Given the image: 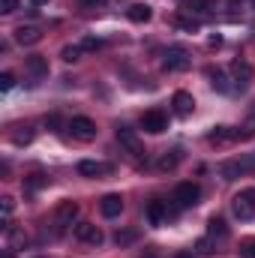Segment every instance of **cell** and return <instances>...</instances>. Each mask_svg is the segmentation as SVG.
<instances>
[{"label":"cell","mask_w":255,"mask_h":258,"mask_svg":"<svg viewBox=\"0 0 255 258\" xmlns=\"http://www.w3.org/2000/svg\"><path fill=\"white\" fill-rule=\"evenodd\" d=\"M240 258H255V240H243L240 243Z\"/></svg>","instance_id":"obj_30"},{"label":"cell","mask_w":255,"mask_h":258,"mask_svg":"<svg viewBox=\"0 0 255 258\" xmlns=\"http://www.w3.org/2000/svg\"><path fill=\"white\" fill-rule=\"evenodd\" d=\"M135 240H138V231H135V228H126V231H117V234H114V243H117V246H129V243H135Z\"/></svg>","instance_id":"obj_25"},{"label":"cell","mask_w":255,"mask_h":258,"mask_svg":"<svg viewBox=\"0 0 255 258\" xmlns=\"http://www.w3.org/2000/svg\"><path fill=\"white\" fill-rule=\"evenodd\" d=\"M15 9H18V0H0V12L3 15H12Z\"/></svg>","instance_id":"obj_33"},{"label":"cell","mask_w":255,"mask_h":258,"mask_svg":"<svg viewBox=\"0 0 255 258\" xmlns=\"http://www.w3.org/2000/svg\"><path fill=\"white\" fill-rule=\"evenodd\" d=\"M198 198H201V186L192 183V180H186V183H177V186H174L171 204H174L177 210H186V207H195V204H198Z\"/></svg>","instance_id":"obj_2"},{"label":"cell","mask_w":255,"mask_h":258,"mask_svg":"<svg viewBox=\"0 0 255 258\" xmlns=\"http://www.w3.org/2000/svg\"><path fill=\"white\" fill-rule=\"evenodd\" d=\"M126 15H129V21H135V24H147L150 15H153V9H150L147 3H132L126 9Z\"/></svg>","instance_id":"obj_19"},{"label":"cell","mask_w":255,"mask_h":258,"mask_svg":"<svg viewBox=\"0 0 255 258\" xmlns=\"http://www.w3.org/2000/svg\"><path fill=\"white\" fill-rule=\"evenodd\" d=\"M177 213V207L171 204L168 207V201H159V198H153V201H147V207H144V216H147V222L153 225V228H159L168 216H174Z\"/></svg>","instance_id":"obj_6"},{"label":"cell","mask_w":255,"mask_h":258,"mask_svg":"<svg viewBox=\"0 0 255 258\" xmlns=\"http://www.w3.org/2000/svg\"><path fill=\"white\" fill-rule=\"evenodd\" d=\"M42 39V30L36 27V24H21V27H15V42L18 45H36Z\"/></svg>","instance_id":"obj_13"},{"label":"cell","mask_w":255,"mask_h":258,"mask_svg":"<svg viewBox=\"0 0 255 258\" xmlns=\"http://www.w3.org/2000/svg\"><path fill=\"white\" fill-rule=\"evenodd\" d=\"M207 231H210V237H228V225H225L222 216H210L207 219Z\"/></svg>","instance_id":"obj_22"},{"label":"cell","mask_w":255,"mask_h":258,"mask_svg":"<svg viewBox=\"0 0 255 258\" xmlns=\"http://www.w3.org/2000/svg\"><path fill=\"white\" fill-rule=\"evenodd\" d=\"M207 141L219 147V144H228V141H237V132H234L231 126H216L213 132H210V135H207Z\"/></svg>","instance_id":"obj_20"},{"label":"cell","mask_w":255,"mask_h":258,"mask_svg":"<svg viewBox=\"0 0 255 258\" xmlns=\"http://www.w3.org/2000/svg\"><path fill=\"white\" fill-rule=\"evenodd\" d=\"M75 240L90 243V246H102V243H105V234H102V228L93 225V222H78V225H75Z\"/></svg>","instance_id":"obj_9"},{"label":"cell","mask_w":255,"mask_h":258,"mask_svg":"<svg viewBox=\"0 0 255 258\" xmlns=\"http://www.w3.org/2000/svg\"><path fill=\"white\" fill-rule=\"evenodd\" d=\"M81 48H84V51H99V48H102V39H93V36H87V39L81 42Z\"/></svg>","instance_id":"obj_31"},{"label":"cell","mask_w":255,"mask_h":258,"mask_svg":"<svg viewBox=\"0 0 255 258\" xmlns=\"http://www.w3.org/2000/svg\"><path fill=\"white\" fill-rule=\"evenodd\" d=\"M0 87H3V90H12V87H15V75H12V72H3V75H0Z\"/></svg>","instance_id":"obj_32"},{"label":"cell","mask_w":255,"mask_h":258,"mask_svg":"<svg viewBox=\"0 0 255 258\" xmlns=\"http://www.w3.org/2000/svg\"><path fill=\"white\" fill-rule=\"evenodd\" d=\"M45 126H60V117H57V114H51V117H45Z\"/></svg>","instance_id":"obj_37"},{"label":"cell","mask_w":255,"mask_h":258,"mask_svg":"<svg viewBox=\"0 0 255 258\" xmlns=\"http://www.w3.org/2000/svg\"><path fill=\"white\" fill-rule=\"evenodd\" d=\"M99 213L105 216V219H114V216H120L123 213V198L120 195H105L102 201H99Z\"/></svg>","instance_id":"obj_14"},{"label":"cell","mask_w":255,"mask_h":258,"mask_svg":"<svg viewBox=\"0 0 255 258\" xmlns=\"http://www.w3.org/2000/svg\"><path fill=\"white\" fill-rule=\"evenodd\" d=\"M252 3H255V0H252Z\"/></svg>","instance_id":"obj_41"},{"label":"cell","mask_w":255,"mask_h":258,"mask_svg":"<svg viewBox=\"0 0 255 258\" xmlns=\"http://www.w3.org/2000/svg\"><path fill=\"white\" fill-rule=\"evenodd\" d=\"M66 129H69L72 138H78V141H93V138H96V123H93L90 117H72Z\"/></svg>","instance_id":"obj_10"},{"label":"cell","mask_w":255,"mask_h":258,"mask_svg":"<svg viewBox=\"0 0 255 258\" xmlns=\"http://www.w3.org/2000/svg\"><path fill=\"white\" fill-rule=\"evenodd\" d=\"M48 183V177L45 174H30L27 180H24V186H27V192H36V189H42Z\"/></svg>","instance_id":"obj_27"},{"label":"cell","mask_w":255,"mask_h":258,"mask_svg":"<svg viewBox=\"0 0 255 258\" xmlns=\"http://www.w3.org/2000/svg\"><path fill=\"white\" fill-rule=\"evenodd\" d=\"M141 258H162V255H159V249H156V246H147V249L141 252Z\"/></svg>","instance_id":"obj_36"},{"label":"cell","mask_w":255,"mask_h":258,"mask_svg":"<svg viewBox=\"0 0 255 258\" xmlns=\"http://www.w3.org/2000/svg\"><path fill=\"white\" fill-rule=\"evenodd\" d=\"M111 171H114L111 162H99V159H81L78 162V174H84V177H108Z\"/></svg>","instance_id":"obj_11"},{"label":"cell","mask_w":255,"mask_h":258,"mask_svg":"<svg viewBox=\"0 0 255 258\" xmlns=\"http://www.w3.org/2000/svg\"><path fill=\"white\" fill-rule=\"evenodd\" d=\"M24 66H27V72H30L33 78H45V75H48V57H42V54H30V57L24 60Z\"/></svg>","instance_id":"obj_18"},{"label":"cell","mask_w":255,"mask_h":258,"mask_svg":"<svg viewBox=\"0 0 255 258\" xmlns=\"http://www.w3.org/2000/svg\"><path fill=\"white\" fill-rule=\"evenodd\" d=\"M33 3H36V6H45V3H48V0H33Z\"/></svg>","instance_id":"obj_40"},{"label":"cell","mask_w":255,"mask_h":258,"mask_svg":"<svg viewBox=\"0 0 255 258\" xmlns=\"http://www.w3.org/2000/svg\"><path fill=\"white\" fill-rule=\"evenodd\" d=\"M174 27H180V30H186V33H198V30H201V21H195V18H183V15H177V18H174Z\"/></svg>","instance_id":"obj_23"},{"label":"cell","mask_w":255,"mask_h":258,"mask_svg":"<svg viewBox=\"0 0 255 258\" xmlns=\"http://www.w3.org/2000/svg\"><path fill=\"white\" fill-rule=\"evenodd\" d=\"M252 168H255V153H252V156H240V159L219 162L216 174H219L222 180H234V177H243V174H246V171H252Z\"/></svg>","instance_id":"obj_1"},{"label":"cell","mask_w":255,"mask_h":258,"mask_svg":"<svg viewBox=\"0 0 255 258\" xmlns=\"http://www.w3.org/2000/svg\"><path fill=\"white\" fill-rule=\"evenodd\" d=\"M189 63H192V57L183 45H171L165 51V57H162V69L165 72H183V69H189Z\"/></svg>","instance_id":"obj_5"},{"label":"cell","mask_w":255,"mask_h":258,"mask_svg":"<svg viewBox=\"0 0 255 258\" xmlns=\"http://www.w3.org/2000/svg\"><path fill=\"white\" fill-rule=\"evenodd\" d=\"M84 9H96V6H105V0H78Z\"/></svg>","instance_id":"obj_35"},{"label":"cell","mask_w":255,"mask_h":258,"mask_svg":"<svg viewBox=\"0 0 255 258\" xmlns=\"http://www.w3.org/2000/svg\"><path fill=\"white\" fill-rule=\"evenodd\" d=\"M141 129H144V132H150V135L165 132V129H168V114H165V111H159V108L144 111V114H141Z\"/></svg>","instance_id":"obj_8"},{"label":"cell","mask_w":255,"mask_h":258,"mask_svg":"<svg viewBox=\"0 0 255 258\" xmlns=\"http://www.w3.org/2000/svg\"><path fill=\"white\" fill-rule=\"evenodd\" d=\"M171 105H174V111L180 117H189L192 111H195V99H192V93H186V90H177L174 99H171Z\"/></svg>","instance_id":"obj_15"},{"label":"cell","mask_w":255,"mask_h":258,"mask_svg":"<svg viewBox=\"0 0 255 258\" xmlns=\"http://www.w3.org/2000/svg\"><path fill=\"white\" fill-rule=\"evenodd\" d=\"M75 216H78V204H75V201H63V204H57V207H54V216H51L54 234H63L66 228L75 222Z\"/></svg>","instance_id":"obj_4"},{"label":"cell","mask_w":255,"mask_h":258,"mask_svg":"<svg viewBox=\"0 0 255 258\" xmlns=\"http://www.w3.org/2000/svg\"><path fill=\"white\" fill-rule=\"evenodd\" d=\"M0 201H3V216H9V213L15 210V198H12V195H3Z\"/></svg>","instance_id":"obj_34"},{"label":"cell","mask_w":255,"mask_h":258,"mask_svg":"<svg viewBox=\"0 0 255 258\" xmlns=\"http://www.w3.org/2000/svg\"><path fill=\"white\" fill-rule=\"evenodd\" d=\"M81 54H84V48H81V45H66L63 51H60V57H63L66 63H75V60H81Z\"/></svg>","instance_id":"obj_26"},{"label":"cell","mask_w":255,"mask_h":258,"mask_svg":"<svg viewBox=\"0 0 255 258\" xmlns=\"http://www.w3.org/2000/svg\"><path fill=\"white\" fill-rule=\"evenodd\" d=\"M207 45H210V48H216V45H222V39H219V36H210V39H207Z\"/></svg>","instance_id":"obj_38"},{"label":"cell","mask_w":255,"mask_h":258,"mask_svg":"<svg viewBox=\"0 0 255 258\" xmlns=\"http://www.w3.org/2000/svg\"><path fill=\"white\" fill-rule=\"evenodd\" d=\"M174 258H195V255H192V252H177Z\"/></svg>","instance_id":"obj_39"},{"label":"cell","mask_w":255,"mask_h":258,"mask_svg":"<svg viewBox=\"0 0 255 258\" xmlns=\"http://www.w3.org/2000/svg\"><path fill=\"white\" fill-rule=\"evenodd\" d=\"M195 252H198V255H213V252H216V243H213L210 237H201V240L195 243Z\"/></svg>","instance_id":"obj_29"},{"label":"cell","mask_w":255,"mask_h":258,"mask_svg":"<svg viewBox=\"0 0 255 258\" xmlns=\"http://www.w3.org/2000/svg\"><path fill=\"white\" fill-rule=\"evenodd\" d=\"M180 159H183V153L174 147V150H165L162 156H159V162H156V168L162 171V174H168V171H174L177 165H180Z\"/></svg>","instance_id":"obj_17"},{"label":"cell","mask_w":255,"mask_h":258,"mask_svg":"<svg viewBox=\"0 0 255 258\" xmlns=\"http://www.w3.org/2000/svg\"><path fill=\"white\" fill-rule=\"evenodd\" d=\"M255 78V69L252 63H246V60H234L231 63V81H237V87L243 90V87H249Z\"/></svg>","instance_id":"obj_12"},{"label":"cell","mask_w":255,"mask_h":258,"mask_svg":"<svg viewBox=\"0 0 255 258\" xmlns=\"http://www.w3.org/2000/svg\"><path fill=\"white\" fill-rule=\"evenodd\" d=\"M186 6H189V12L204 15V12H210V9H213V0H186Z\"/></svg>","instance_id":"obj_28"},{"label":"cell","mask_w":255,"mask_h":258,"mask_svg":"<svg viewBox=\"0 0 255 258\" xmlns=\"http://www.w3.org/2000/svg\"><path fill=\"white\" fill-rule=\"evenodd\" d=\"M231 210H234V216L240 219V222H249L255 216V186L249 189H240V192L231 198Z\"/></svg>","instance_id":"obj_3"},{"label":"cell","mask_w":255,"mask_h":258,"mask_svg":"<svg viewBox=\"0 0 255 258\" xmlns=\"http://www.w3.org/2000/svg\"><path fill=\"white\" fill-rule=\"evenodd\" d=\"M207 78H210V84H213L219 93H228V90H231V84H228L231 78L225 75V69H219V66H207Z\"/></svg>","instance_id":"obj_16"},{"label":"cell","mask_w":255,"mask_h":258,"mask_svg":"<svg viewBox=\"0 0 255 258\" xmlns=\"http://www.w3.org/2000/svg\"><path fill=\"white\" fill-rule=\"evenodd\" d=\"M117 141H120V147L126 150L132 159H141L144 156V144H141V138H138V132L129 126H120L117 129Z\"/></svg>","instance_id":"obj_7"},{"label":"cell","mask_w":255,"mask_h":258,"mask_svg":"<svg viewBox=\"0 0 255 258\" xmlns=\"http://www.w3.org/2000/svg\"><path fill=\"white\" fill-rule=\"evenodd\" d=\"M12 141H15V144H30V141H33V129L30 126H15Z\"/></svg>","instance_id":"obj_24"},{"label":"cell","mask_w":255,"mask_h":258,"mask_svg":"<svg viewBox=\"0 0 255 258\" xmlns=\"http://www.w3.org/2000/svg\"><path fill=\"white\" fill-rule=\"evenodd\" d=\"M3 234H6V243H9V249H21V246L27 243V234H24V228H15V225H9Z\"/></svg>","instance_id":"obj_21"}]
</instances>
